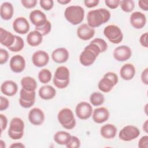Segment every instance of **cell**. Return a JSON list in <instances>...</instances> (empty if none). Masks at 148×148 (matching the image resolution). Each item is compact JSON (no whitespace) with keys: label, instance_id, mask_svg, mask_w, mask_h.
I'll list each match as a JSON object with an SVG mask.
<instances>
[{"label":"cell","instance_id":"obj_28","mask_svg":"<svg viewBox=\"0 0 148 148\" xmlns=\"http://www.w3.org/2000/svg\"><path fill=\"white\" fill-rule=\"evenodd\" d=\"M43 40V36L38 31L35 30L28 33L27 36V42L28 44L32 47L39 45Z\"/></svg>","mask_w":148,"mask_h":148},{"label":"cell","instance_id":"obj_44","mask_svg":"<svg viewBox=\"0 0 148 148\" xmlns=\"http://www.w3.org/2000/svg\"><path fill=\"white\" fill-rule=\"evenodd\" d=\"M0 121H1V133L3 130H5L8 125V119L7 117L2 114H0Z\"/></svg>","mask_w":148,"mask_h":148},{"label":"cell","instance_id":"obj_29","mask_svg":"<svg viewBox=\"0 0 148 148\" xmlns=\"http://www.w3.org/2000/svg\"><path fill=\"white\" fill-rule=\"evenodd\" d=\"M72 135L64 131L57 132L54 135V140L58 145H66L71 139Z\"/></svg>","mask_w":148,"mask_h":148},{"label":"cell","instance_id":"obj_15","mask_svg":"<svg viewBox=\"0 0 148 148\" xmlns=\"http://www.w3.org/2000/svg\"><path fill=\"white\" fill-rule=\"evenodd\" d=\"M49 61V56L43 50L35 51L32 56V62L37 67L40 68L45 66Z\"/></svg>","mask_w":148,"mask_h":148},{"label":"cell","instance_id":"obj_51","mask_svg":"<svg viewBox=\"0 0 148 148\" xmlns=\"http://www.w3.org/2000/svg\"><path fill=\"white\" fill-rule=\"evenodd\" d=\"M71 0H58L57 2L58 3L61 4V5H66L68 4V3L71 2Z\"/></svg>","mask_w":148,"mask_h":148},{"label":"cell","instance_id":"obj_47","mask_svg":"<svg viewBox=\"0 0 148 148\" xmlns=\"http://www.w3.org/2000/svg\"><path fill=\"white\" fill-rule=\"evenodd\" d=\"M141 80L143 83L146 85L148 84V68H145L141 74Z\"/></svg>","mask_w":148,"mask_h":148},{"label":"cell","instance_id":"obj_25","mask_svg":"<svg viewBox=\"0 0 148 148\" xmlns=\"http://www.w3.org/2000/svg\"><path fill=\"white\" fill-rule=\"evenodd\" d=\"M38 93L42 99L49 100L53 99L56 96V91L53 87L50 85H45L39 88Z\"/></svg>","mask_w":148,"mask_h":148},{"label":"cell","instance_id":"obj_23","mask_svg":"<svg viewBox=\"0 0 148 148\" xmlns=\"http://www.w3.org/2000/svg\"><path fill=\"white\" fill-rule=\"evenodd\" d=\"M120 75L123 80H130L135 75V68L132 64H125L120 70Z\"/></svg>","mask_w":148,"mask_h":148},{"label":"cell","instance_id":"obj_34","mask_svg":"<svg viewBox=\"0 0 148 148\" xmlns=\"http://www.w3.org/2000/svg\"><path fill=\"white\" fill-rule=\"evenodd\" d=\"M120 5L123 11L126 13L131 12L135 8V2L132 0L120 1Z\"/></svg>","mask_w":148,"mask_h":148},{"label":"cell","instance_id":"obj_27","mask_svg":"<svg viewBox=\"0 0 148 148\" xmlns=\"http://www.w3.org/2000/svg\"><path fill=\"white\" fill-rule=\"evenodd\" d=\"M116 84L109 77L104 75L103 77L99 80L98 87L100 91L103 92H110Z\"/></svg>","mask_w":148,"mask_h":148},{"label":"cell","instance_id":"obj_3","mask_svg":"<svg viewBox=\"0 0 148 148\" xmlns=\"http://www.w3.org/2000/svg\"><path fill=\"white\" fill-rule=\"evenodd\" d=\"M64 16L69 23L76 25L83 21L84 17V10L80 6L71 5L67 7L65 10Z\"/></svg>","mask_w":148,"mask_h":148},{"label":"cell","instance_id":"obj_42","mask_svg":"<svg viewBox=\"0 0 148 148\" xmlns=\"http://www.w3.org/2000/svg\"><path fill=\"white\" fill-rule=\"evenodd\" d=\"M9 106V101L8 98L1 96L0 97V110L3 111L8 108Z\"/></svg>","mask_w":148,"mask_h":148},{"label":"cell","instance_id":"obj_21","mask_svg":"<svg viewBox=\"0 0 148 148\" xmlns=\"http://www.w3.org/2000/svg\"><path fill=\"white\" fill-rule=\"evenodd\" d=\"M18 90L17 84L12 80H6L1 86V92L5 95L11 97L14 95Z\"/></svg>","mask_w":148,"mask_h":148},{"label":"cell","instance_id":"obj_36","mask_svg":"<svg viewBox=\"0 0 148 148\" xmlns=\"http://www.w3.org/2000/svg\"><path fill=\"white\" fill-rule=\"evenodd\" d=\"M91 43L97 45L100 49L101 53H103L108 49V44L102 38H95L91 41Z\"/></svg>","mask_w":148,"mask_h":148},{"label":"cell","instance_id":"obj_40","mask_svg":"<svg viewBox=\"0 0 148 148\" xmlns=\"http://www.w3.org/2000/svg\"><path fill=\"white\" fill-rule=\"evenodd\" d=\"M38 1L36 0H21V3L24 7L27 9H31L34 8Z\"/></svg>","mask_w":148,"mask_h":148},{"label":"cell","instance_id":"obj_35","mask_svg":"<svg viewBox=\"0 0 148 148\" xmlns=\"http://www.w3.org/2000/svg\"><path fill=\"white\" fill-rule=\"evenodd\" d=\"M51 29V24L49 20H47L44 25L40 27H35V30L40 32L42 36L47 35L50 32Z\"/></svg>","mask_w":148,"mask_h":148},{"label":"cell","instance_id":"obj_5","mask_svg":"<svg viewBox=\"0 0 148 148\" xmlns=\"http://www.w3.org/2000/svg\"><path fill=\"white\" fill-rule=\"evenodd\" d=\"M57 119L60 124L65 129L72 130L76 125L73 113L69 108L62 109L58 113Z\"/></svg>","mask_w":148,"mask_h":148},{"label":"cell","instance_id":"obj_37","mask_svg":"<svg viewBox=\"0 0 148 148\" xmlns=\"http://www.w3.org/2000/svg\"><path fill=\"white\" fill-rule=\"evenodd\" d=\"M80 146V141L79 139L76 136L72 135L71 139L69 143L66 145L68 148H78Z\"/></svg>","mask_w":148,"mask_h":148},{"label":"cell","instance_id":"obj_24","mask_svg":"<svg viewBox=\"0 0 148 148\" xmlns=\"http://www.w3.org/2000/svg\"><path fill=\"white\" fill-rule=\"evenodd\" d=\"M14 13L13 5L11 3L5 2L2 3L0 8V16L4 20H9L12 18Z\"/></svg>","mask_w":148,"mask_h":148},{"label":"cell","instance_id":"obj_20","mask_svg":"<svg viewBox=\"0 0 148 148\" xmlns=\"http://www.w3.org/2000/svg\"><path fill=\"white\" fill-rule=\"evenodd\" d=\"M51 58L56 63H64L69 58V52L64 47L57 48L52 52Z\"/></svg>","mask_w":148,"mask_h":148},{"label":"cell","instance_id":"obj_39","mask_svg":"<svg viewBox=\"0 0 148 148\" xmlns=\"http://www.w3.org/2000/svg\"><path fill=\"white\" fill-rule=\"evenodd\" d=\"M9 58V53L7 50L0 49V64L3 65L6 63Z\"/></svg>","mask_w":148,"mask_h":148},{"label":"cell","instance_id":"obj_19","mask_svg":"<svg viewBox=\"0 0 148 148\" xmlns=\"http://www.w3.org/2000/svg\"><path fill=\"white\" fill-rule=\"evenodd\" d=\"M109 115V112L106 108H97L93 111L92 120L96 123L101 124L108 120Z\"/></svg>","mask_w":148,"mask_h":148},{"label":"cell","instance_id":"obj_32","mask_svg":"<svg viewBox=\"0 0 148 148\" xmlns=\"http://www.w3.org/2000/svg\"><path fill=\"white\" fill-rule=\"evenodd\" d=\"M51 72L46 68L41 69L38 73V79L40 83L43 84L48 83L51 79Z\"/></svg>","mask_w":148,"mask_h":148},{"label":"cell","instance_id":"obj_38","mask_svg":"<svg viewBox=\"0 0 148 148\" xmlns=\"http://www.w3.org/2000/svg\"><path fill=\"white\" fill-rule=\"evenodd\" d=\"M39 3L40 7L45 10H51L54 6V1L52 0H41Z\"/></svg>","mask_w":148,"mask_h":148},{"label":"cell","instance_id":"obj_48","mask_svg":"<svg viewBox=\"0 0 148 148\" xmlns=\"http://www.w3.org/2000/svg\"><path fill=\"white\" fill-rule=\"evenodd\" d=\"M148 1L147 0L146 1H138V5L139 8L145 11L148 10V6H147Z\"/></svg>","mask_w":148,"mask_h":148},{"label":"cell","instance_id":"obj_16","mask_svg":"<svg viewBox=\"0 0 148 148\" xmlns=\"http://www.w3.org/2000/svg\"><path fill=\"white\" fill-rule=\"evenodd\" d=\"M77 35L79 38L83 40L91 39L95 35V29L88 24H82L77 29Z\"/></svg>","mask_w":148,"mask_h":148},{"label":"cell","instance_id":"obj_31","mask_svg":"<svg viewBox=\"0 0 148 148\" xmlns=\"http://www.w3.org/2000/svg\"><path fill=\"white\" fill-rule=\"evenodd\" d=\"M90 101L93 106H98L103 103L105 101V97L101 92H94L90 97Z\"/></svg>","mask_w":148,"mask_h":148},{"label":"cell","instance_id":"obj_7","mask_svg":"<svg viewBox=\"0 0 148 148\" xmlns=\"http://www.w3.org/2000/svg\"><path fill=\"white\" fill-rule=\"evenodd\" d=\"M105 37L112 43L119 44L123 39V34L121 29L115 25H109L103 29Z\"/></svg>","mask_w":148,"mask_h":148},{"label":"cell","instance_id":"obj_30","mask_svg":"<svg viewBox=\"0 0 148 148\" xmlns=\"http://www.w3.org/2000/svg\"><path fill=\"white\" fill-rule=\"evenodd\" d=\"M21 85L23 88L27 91H35L38 86L35 79L31 76H25L22 78Z\"/></svg>","mask_w":148,"mask_h":148},{"label":"cell","instance_id":"obj_9","mask_svg":"<svg viewBox=\"0 0 148 148\" xmlns=\"http://www.w3.org/2000/svg\"><path fill=\"white\" fill-rule=\"evenodd\" d=\"M35 91H27L21 88L20 92L19 103L24 108H29L34 105L35 101Z\"/></svg>","mask_w":148,"mask_h":148},{"label":"cell","instance_id":"obj_17","mask_svg":"<svg viewBox=\"0 0 148 148\" xmlns=\"http://www.w3.org/2000/svg\"><path fill=\"white\" fill-rule=\"evenodd\" d=\"M130 23L135 29H141L146 25V16L140 12H134L130 16Z\"/></svg>","mask_w":148,"mask_h":148},{"label":"cell","instance_id":"obj_10","mask_svg":"<svg viewBox=\"0 0 148 148\" xmlns=\"http://www.w3.org/2000/svg\"><path fill=\"white\" fill-rule=\"evenodd\" d=\"M75 112L78 118L81 120H86L92 115V108L89 103L81 102L76 105Z\"/></svg>","mask_w":148,"mask_h":148},{"label":"cell","instance_id":"obj_14","mask_svg":"<svg viewBox=\"0 0 148 148\" xmlns=\"http://www.w3.org/2000/svg\"><path fill=\"white\" fill-rule=\"evenodd\" d=\"M10 69L14 73H20L25 68V61L24 58L19 54L13 56L9 63Z\"/></svg>","mask_w":148,"mask_h":148},{"label":"cell","instance_id":"obj_26","mask_svg":"<svg viewBox=\"0 0 148 148\" xmlns=\"http://www.w3.org/2000/svg\"><path fill=\"white\" fill-rule=\"evenodd\" d=\"M117 128L112 124H106L101 127L100 134L105 139H113L117 134Z\"/></svg>","mask_w":148,"mask_h":148},{"label":"cell","instance_id":"obj_18","mask_svg":"<svg viewBox=\"0 0 148 148\" xmlns=\"http://www.w3.org/2000/svg\"><path fill=\"white\" fill-rule=\"evenodd\" d=\"M29 20L35 27L44 25L47 21L45 14L40 10H34L29 14Z\"/></svg>","mask_w":148,"mask_h":148},{"label":"cell","instance_id":"obj_46","mask_svg":"<svg viewBox=\"0 0 148 148\" xmlns=\"http://www.w3.org/2000/svg\"><path fill=\"white\" fill-rule=\"evenodd\" d=\"M147 36H148V34L147 32H145L144 34H143L139 38V42L140 43V45L146 48L148 47V44H147Z\"/></svg>","mask_w":148,"mask_h":148},{"label":"cell","instance_id":"obj_6","mask_svg":"<svg viewBox=\"0 0 148 148\" xmlns=\"http://www.w3.org/2000/svg\"><path fill=\"white\" fill-rule=\"evenodd\" d=\"M24 123L23 120L18 117H14L10 123L8 130L9 136L13 140L21 139L24 135Z\"/></svg>","mask_w":148,"mask_h":148},{"label":"cell","instance_id":"obj_2","mask_svg":"<svg viewBox=\"0 0 148 148\" xmlns=\"http://www.w3.org/2000/svg\"><path fill=\"white\" fill-rule=\"evenodd\" d=\"M100 53L101 50L99 47L95 43L90 42L80 54V62L83 66H90L95 62Z\"/></svg>","mask_w":148,"mask_h":148},{"label":"cell","instance_id":"obj_22","mask_svg":"<svg viewBox=\"0 0 148 148\" xmlns=\"http://www.w3.org/2000/svg\"><path fill=\"white\" fill-rule=\"evenodd\" d=\"M15 35L3 28H0V43L1 45L8 48L13 45Z\"/></svg>","mask_w":148,"mask_h":148},{"label":"cell","instance_id":"obj_33","mask_svg":"<svg viewBox=\"0 0 148 148\" xmlns=\"http://www.w3.org/2000/svg\"><path fill=\"white\" fill-rule=\"evenodd\" d=\"M24 46L23 39L18 36L15 35V40L12 46L8 47V49L12 52H18L21 51Z\"/></svg>","mask_w":148,"mask_h":148},{"label":"cell","instance_id":"obj_13","mask_svg":"<svg viewBox=\"0 0 148 148\" xmlns=\"http://www.w3.org/2000/svg\"><path fill=\"white\" fill-rule=\"evenodd\" d=\"M45 116L42 110L38 108H34L28 113V120L34 125H40L45 121Z\"/></svg>","mask_w":148,"mask_h":148},{"label":"cell","instance_id":"obj_45","mask_svg":"<svg viewBox=\"0 0 148 148\" xmlns=\"http://www.w3.org/2000/svg\"><path fill=\"white\" fill-rule=\"evenodd\" d=\"M99 3V0H85L84 3L87 8H92L97 6Z\"/></svg>","mask_w":148,"mask_h":148},{"label":"cell","instance_id":"obj_8","mask_svg":"<svg viewBox=\"0 0 148 148\" xmlns=\"http://www.w3.org/2000/svg\"><path fill=\"white\" fill-rule=\"evenodd\" d=\"M140 135L139 130L135 126L128 125L124 127L119 134V138L123 141L129 142L137 138Z\"/></svg>","mask_w":148,"mask_h":148},{"label":"cell","instance_id":"obj_50","mask_svg":"<svg viewBox=\"0 0 148 148\" xmlns=\"http://www.w3.org/2000/svg\"><path fill=\"white\" fill-rule=\"evenodd\" d=\"M143 130L146 133L148 132V120H146L143 124Z\"/></svg>","mask_w":148,"mask_h":148},{"label":"cell","instance_id":"obj_12","mask_svg":"<svg viewBox=\"0 0 148 148\" xmlns=\"http://www.w3.org/2000/svg\"><path fill=\"white\" fill-rule=\"evenodd\" d=\"M14 31L20 34H25L30 28L28 20L23 17H17L13 21L12 24Z\"/></svg>","mask_w":148,"mask_h":148},{"label":"cell","instance_id":"obj_11","mask_svg":"<svg viewBox=\"0 0 148 148\" xmlns=\"http://www.w3.org/2000/svg\"><path fill=\"white\" fill-rule=\"evenodd\" d=\"M132 51L130 47L126 45H121L117 47L113 50V56L117 61H125L130 58Z\"/></svg>","mask_w":148,"mask_h":148},{"label":"cell","instance_id":"obj_4","mask_svg":"<svg viewBox=\"0 0 148 148\" xmlns=\"http://www.w3.org/2000/svg\"><path fill=\"white\" fill-rule=\"evenodd\" d=\"M69 77L70 73L68 68L64 66H60L55 71L53 79V83L57 88L64 89L69 85Z\"/></svg>","mask_w":148,"mask_h":148},{"label":"cell","instance_id":"obj_52","mask_svg":"<svg viewBox=\"0 0 148 148\" xmlns=\"http://www.w3.org/2000/svg\"><path fill=\"white\" fill-rule=\"evenodd\" d=\"M0 147L1 148H5L6 147L5 143L2 140H1V141H0Z\"/></svg>","mask_w":148,"mask_h":148},{"label":"cell","instance_id":"obj_41","mask_svg":"<svg viewBox=\"0 0 148 148\" xmlns=\"http://www.w3.org/2000/svg\"><path fill=\"white\" fill-rule=\"evenodd\" d=\"M105 3L106 5L110 9H114L119 7L120 5V1L119 0H105Z\"/></svg>","mask_w":148,"mask_h":148},{"label":"cell","instance_id":"obj_43","mask_svg":"<svg viewBox=\"0 0 148 148\" xmlns=\"http://www.w3.org/2000/svg\"><path fill=\"white\" fill-rule=\"evenodd\" d=\"M138 147L139 148H148V136H142L138 142Z\"/></svg>","mask_w":148,"mask_h":148},{"label":"cell","instance_id":"obj_49","mask_svg":"<svg viewBox=\"0 0 148 148\" xmlns=\"http://www.w3.org/2000/svg\"><path fill=\"white\" fill-rule=\"evenodd\" d=\"M10 147H11V148H24L25 146L21 142H17V143H12L10 146Z\"/></svg>","mask_w":148,"mask_h":148},{"label":"cell","instance_id":"obj_1","mask_svg":"<svg viewBox=\"0 0 148 148\" xmlns=\"http://www.w3.org/2000/svg\"><path fill=\"white\" fill-rule=\"evenodd\" d=\"M110 18V12L105 8L90 10L87 15L88 24L93 28L106 23L109 20Z\"/></svg>","mask_w":148,"mask_h":148}]
</instances>
